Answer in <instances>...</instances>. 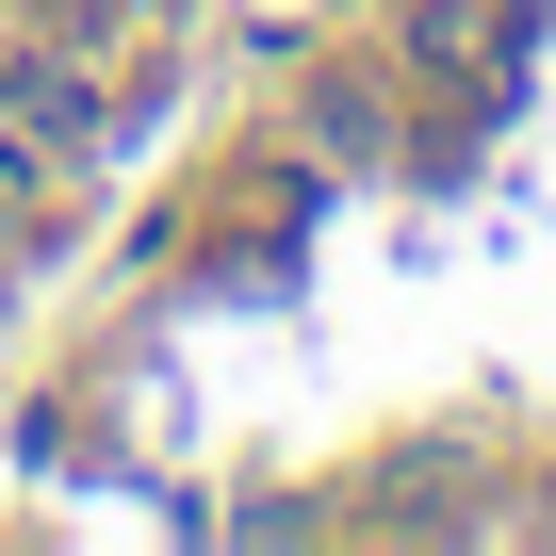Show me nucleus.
I'll list each match as a JSON object with an SVG mask.
<instances>
[{
  "label": "nucleus",
  "instance_id": "1",
  "mask_svg": "<svg viewBox=\"0 0 556 556\" xmlns=\"http://www.w3.org/2000/svg\"><path fill=\"white\" fill-rule=\"evenodd\" d=\"M0 131H17L34 164H66V148H99V99H83L66 66H17V83H0Z\"/></svg>",
  "mask_w": 556,
  "mask_h": 556
}]
</instances>
